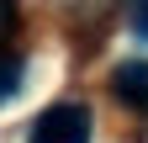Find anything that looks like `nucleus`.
<instances>
[{
    "label": "nucleus",
    "mask_w": 148,
    "mask_h": 143,
    "mask_svg": "<svg viewBox=\"0 0 148 143\" xmlns=\"http://www.w3.org/2000/svg\"><path fill=\"white\" fill-rule=\"evenodd\" d=\"M16 27V0H0V37Z\"/></svg>",
    "instance_id": "obj_5"
},
{
    "label": "nucleus",
    "mask_w": 148,
    "mask_h": 143,
    "mask_svg": "<svg viewBox=\"0 0 148 143\" xmlns=\"http://www.w3.org/2000/svg\"><path fill=\"white\" fill-rule=\"evenodd\" d=\"M32 143H90V111L85 106H48L42 117L32 122Z\"/></svg>",
    "instance_id": "obj_1"
},
{
    "label": "nucleus",
    "mask_w": 148,
    "mask_h": 143,
    "mask_svg": "<svg viewBox=\"0 0 148 143\" xmlns=\"http://www.w3.org/2000/svg\"><path fill=\"white\" fill-rule=\"evenodd\" d=\"M21 90V58H0V101H11Z\"/></svg>",
    "instance_id": "obj_3"
},
{
    "label": "nucleus",
    "mask_w": 148,
    "mask_h": 143,
    "mask_svg": "<svg viewBox=\"0 0 148 143\" xmlns=\"http://www.w3.org/2000/svg\"><path fill=\"white\" fill-rule=\"evenodd\" d=\"M111 90H116L127 106H148V64H143V58L116 64V74H111Z\"/></svg>",
    "instance_id": "obj_2"
},
{
    "label": "nucleus",
    "mask_w": 148,
    "mask_h": 143,
    "mask_svg": "<svg viewBox=\"0 0 148 143\" xmlns=\"http://www.w3.org/2000/svg\"><path fill=\"white\" fill-rule=\"evenodd\" d=\"M132 32L148 37V0H132Z\"/></svg>",
    "instance_id": "obj_4"
}]
</instances>
